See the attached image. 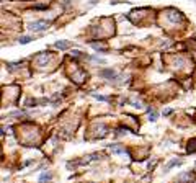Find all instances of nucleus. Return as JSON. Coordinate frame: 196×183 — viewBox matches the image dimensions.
<instances>
[{"mask_svg": "<svg viewBox=\"0 0 196 183\" xmlns=\"http://www.w3.org/2000/svg\"><path fill=\"white\" fill-rule=\"evenodd\" d=\"M193 2H196V0H193Z\"/></svg>", "mask_w": 196, "mask_h": 183, "instance_id": "4468645a", "label": "nucleus"}, {"mask_svg": "<svg viewBox=\"0 0 196 183\" xmlns=\"http://www.w3.org/2000/svg\"><path fill=\"white\" fill-rule=\"evenodd\" d=\"M147 111H149V116H151L149 119H151V121H157V116H159V114L155 113V111L152 110V108H147Z\"/></svg>", "mask_w": 196, "mask_h": 183, "instance_id": "423d86ee", "label": "nucleus"}, {"mask_svg": "<svg viewBox=\"0 0 196 183\" xmlns=\"http://www.w3.org/2000/svg\"><path fill=\"white\" fill-rule=\"evenodd\" d=\"M181 164H183L181 159H173V160H170V162L165 165V172H168L172 167H177V165H181Z\"/></svg>", "mask_w": 196, "mask_h": 183, "instance_id": "7ed1b4c3", "label": "nucleus"}, {"mask_svg": "<svg viewBox=\"0 0 196 183\" xmlns=\"http://www.w3.org/2000/svg\"><path fill=\"white\" fill-rule=\"evenodd\" d=\"M54 46H56L57 49H67V48H70V43H67V41H57Z\"/></svg>", "mask_w": 196, "mask_h": 183, "instance_id": "39448f33", "label": "nucleus"}, {"mask_svg": "<svg viewBox=\"0 0 196 183\" xmlns=\"http://www.w3.org/2000/svg\"><path fill=\"white\" fill-rule=\"evenodd\" d=\"M51 178V173H48V172H44V173L39 177V181H46V180H49Z\"/></svg>", "mask_w": 196, "mask_h": 183, "instance_id": "1a4fd4ad", "label": "nucleus"}, {"mask_svg": "<svg viewBox=\"0 0 196 183\" xmlns=\"http://www.w3.org/2000/svg\"><path fill=\"white\" fill-rule=\"evenodd\" d=\"M188 180H193V175H191V172H188V173H183L178 177V181L180 183H186Z\"/></svg>", "mask_w": 196, "mask_h": 183, "instance_id": "20e7f679", "label": "nucleus"}, {"mask_svg": "<svg viewBox=\"0 0 196 183\" xmlns=\"http://www.w3.org/2000/svg\"><path fill=\"white\" fill-rule=\"evenodd\" d=\"M100 75L105 79H113V77H116V72L113 69H103V70H100Z\"/></svg>", "mask_w": 196, "mask_h": 183, "instance_id": "f03ea898", "label": "nucleus"}, {"mask_svg": "<svg viewBox=\"0 0 196 183\" xmlns=\"http://www.w3.org/2000/svg\"><path fill=\"white\" fill-rule=\"evenodd\" d=\"M31 39H33L31 36H21V38H20V43H21V44H28Z\"/></svg>", "mask_w": 196, "mask_h": 183, "instance_id": "6e6552de", "label": "nucleus"}, {"mask_svg": "<svg viewBox=\"0 0 196 183\" xmlns=\"http://www.w3.org/2000/svg\"><path fill=\"white\" fill-rule=\"evenodd\" d=\"M48 25H49L48 21L38 20V21H34V23H31V25H30V30H33V31H43V30L48 28Z\"/></svg>", "mask_w": 196, "mask_h": 183, "instance_id": "f257e3e1", "label": "nucleus"}, {"mask_svg": "<svg viewBox=\"0 0 196 183\" xmlns=\"http://www.w3.org/2000/svg\"><path fill=\"white\" fill-rule=\"evenodd\" d=\"M164 114H165V116H168V114H172V110H165Z\"/></svg>", "mask_w": 196, "mask_h": 183, "instance_id": "ddd939ff", "label": "nucleus"}, {"mask_svg": "<svg viewBox=\"0 0 196 183\" xmlns=\"http://www.w3.org/2000/svg\"><path fill=\"white\" fill-rule=\"evenodd\" d=\"M36 8H38V10H44V8H48V5H38Z\"/></svg>", "mask_w": 196, "mask_h": 183, "instance_id": "f8f14e48", "label": "nucleus"}, {"mask_svg": "<svg viewBox=\"0 0 196 183\" xmlns=\"http://www.w3.org/2000/svg\"><path fill=\"white\" fill-rule=\"evenodd\" d=\"M93 96L96 100H101V101H108V96H103V95H96V93H93Z\"/></svg>", "mask_w": 196, "mask_h": 183, "instance_id": "9d476101", "label": "nucleus"}, {"mask_svg": "<svg viewBox=\"0 0 196 183\" xmlns=\"http://www.w3.org/2000/svg\"><path fill=\"white\" fill-rule=\"evenodd\" d=\"M72 56H75V57H80V56H82V53H80V51H74V53H72Z\"/></svg>", "mask_w": 196, "mask_h": 183, "instance_id": "9b49d317", "label": "nucleus"}, {"mask_svg": "<svg viewBox=\"0 0 196 183\" xmlns=\"http://www.w3.org/2000/svg\"><path fill=\"white\" fill-rule=\"evenodd\" d=\"M109 149H111L113 152H116V154H121V152H126L123 147H118V146H109Z\"/></svg>", "mask_w": 196, "mask_h": 183, "instance_id": "0eeeda50", "label": "nucleus"}]
</instances>
